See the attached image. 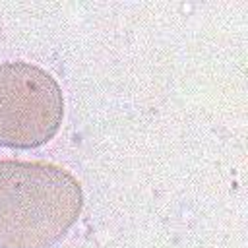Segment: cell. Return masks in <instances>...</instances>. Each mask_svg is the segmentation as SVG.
I'll use <instances>...</instances> for the list:
<instances>
[{"instance_id":"obj_1","label":"cell","mask_w":248,"mask_h":248,"mask_svg":"<svg viewBox=\"0 0 248 248\" xmlns=\"http://www.w3.org/2000/svg\"><path fill=\"white\" fill-rule=\"evenodd\" d=\"M81 207V184L60 165L0 161V248H52Z\"/></svg>"},{"instance_id":"obj_2","label":"cell","mask_w":248,"mask_h":248,"mask_svg":"<svg viewBox=\"0 0 248 248\" xmlns=\"http://www.w3.org/2000/svg\"><path fill=\"white\" fill-rule=\"evenodd\" d=\"M64 118L56 79L29 62L0 64V145L35 149L50 141Z\"/></svg>"}]
</instances>
